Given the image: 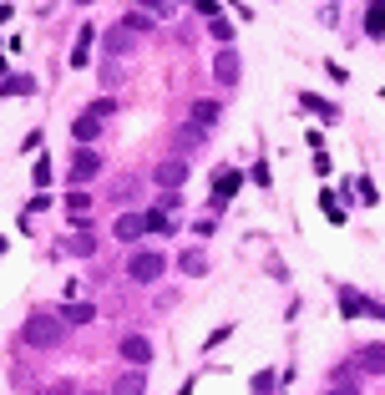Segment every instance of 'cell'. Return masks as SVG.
<instances>
[{
  "label": "cell",
  "instance_id": "obj_1",
  "mask_svg": "<svg viewBox=\"0 0 385 395\" xmlns=\"http://www.w3.org/2000/svg\"><path fill=\"white\" fill-rule=\"evenodd\" d=\"M21 340H25L31 350H56L61 340H66V324H61L56 309H36L31 320L21 324Z\"/></svg>",
  "mask_w": 385,
  "mask_h": 395
},
{
  "label": "cell",
  "instance_id": "obj_22",
  "mask_svg": "<svg viewBox=\"0 0 385 395\" xmlns=\"http://www.w3.org/2000/svg\"><path fill=\"white\" fill-rule=\"evenodd\" d=\"M86 112H92L97 122H107L112 112H117V101H112V97H97V101H92V107H86Z\"/></svg>",
  "mask_w": 385,
  "mask_h": 395
},
{
  "label": "cell",
  "instance_id": "obj_13",
  "mask_svg": "<svg viewBox=\"0 0 385 395\" xmlns=\"http://www.w3.org/2000/svg\"><path fill=\"white\" fill-rule=\"evenodd\" d=\"M340 314H345V320H360V314H365V294H360V289H340Z\"/></svg>",
  "mask_w": 385,
  "mask_h": 395
},
{
  "label": "cell",
  "instance_id": "obj_3",
  "mask_svg": "<svg viewBox=\"0 0 385 395\" xmlns=\"http://www.w3.org/2000/svg\"><path fill=\"white\" fill-rule=\"evenodd\" d=\"M117 355H122V360H127V365H147V360H152V345H147V340H142V335H122V345H117Z\"/></svg>",
  "mask_w": 385,
  "mask_h": 395
},
{
  "label": "cell",
  "instance_id": "obj_17",
  "mask_svg": "<svg viewBox=\"0 0 385 395\" xmlns=\"http://www.w3.org/2000/svg\"><path fill=\"white\" fill-rule=\"evenodd\" d=\"M142 228H147V233H173V218L162 208H152V213H142Z\"/></svg>",
  "mask_w": 385,
  "mask_h": 395
},
{
  "label": "cell",
  "instance_id": "obj_8",
  "mask_svg": "<svg viewBox=\"0 0 385 395\" xmlns=\"http://www.w3.org/2000/svg\"><path fill=\"white\" fill-rule=\"evenodd\" d=\"M188 177V157H168V162H158V183L162 188H177Z\"/></svg>",
  "mask_w": 385,
  "mask_h": 395
},
{
  "label": "cell",
  "instance_id": "obj_19",
  "mask_svg": "<svg viewBox=\"0 0 385 395\" xmlns=\"http://www.w3.org/2000/svg\"><path fill=\"white\" fill-rule=\"evenodd\" d=\"M0 92H5V97H25V92H36V81H31V76H10Z\"/></svg>",
  "mask_w": 385,
  "mask_h": 395
},
{
  "label": "cell",
  "instance_id": "obj_6",
  "mask_svg": "<svg viewBox=\"0 0 385 395\" xmlns=\"http://www.w3.org/2000/svg\"><path fill=\"white\" fill-rule=\"evenodd\" d=\"M238 188H243V173H238V168H223V173L213 177V203H228Z\"/></svg>",
  "mask_w": 385,
  "mask_h": 395
},
{
  "label": "cell",
  "instance_id": "obj_2",
  "mask_svg": "<svg viewBox=\"0 0 385 395\" xmlns=\"http://www.w3.org/2000/svg\"><path fill=\"white\" fill-rule=\"evenodd\" d=\"M162 269H168V259H162L158 249H142V253H132V264H127V274H132L137 284H152V279H162Z\"/></svg>",
  "mask_w": 385,
  "mask_h": 395
},
{
  "label": "cell",
  "instance_id": "obj_24",
  "mask_svg": "<svg viewBox=\"0 0 385 395\" xmlns=\"http://www.w3.org/2000/svg\"><path fill=\"white\" fill-rule=\"evenodd\" d=\"M112 395H142V375H127V380H122V385L112 390Z\"/></svg>",
  "mask_w": 385,
  "mask_h": 395
},
{
  "label": "cell",
  "instance_id": "obj_18",
  "mask_svg": "<svg viewBox=\"0 0 385 395\" xmlns=\"http://www.w3.org/2000/svg\"><path fill=\"white\" fill-rule=\"evenodd\" d=\"M122 31H152V16H147V10H127V16H122Z\"/></svg>",
  "mask_w": 385,
  "mask_h": 395
},
{
  "label": "cell",
  "instance_id": "obj_9",
  "mask_svg": "<svg viewBox=\"0 0 385 395\" xmlns=\"http://www.w3.org/2000/svg\"><path fill=\"white\" fill-rule=\"evenodd\" d=\"M61 324H66V329H76V324H92L97 320V309H92V304H61Z\"/></svg>",
  "mask_w": 385,
  "mask_h": 395
},
{
  "label": "cell",
  "instance_id": "obj_16",
  "mask_svg": "<svg viewBox=\"0 0 385 395\" xmlns=\"http://www.w3.org/2000/svg\"><path fill=\"white\" fill-rule=\"evenodd\" d=\"M218 112H223L218 101H198V107H192V127H198V132H208V127L218 122Z\"/></svg>",
  "mask_w": 385,
  "mask_h": 395
},
{
  "label": "cell",
  "instance_id": "obj_5",
  "mask_svg": "<svg viewBox=\"0 0 385 395\" xmlns=\"http://www.w3.org/2000/svg\"><path fill=\"white\" fill-rule=\"evenodd\" d=\"M97 173H101V157H97V152H76V157H71V183H76V188L92 183Z\"/></svg>",
  "mask_w": 385,
  "mask_h": 395
},
{
  "label": "cell",
  "instance_id": "obj_15",
  "mask_svg": "<svg viewBox=\"0 0 385 395\" xmlns=\"http://www.w3.org/2000/svg\"><path fill=\"white\" fill-rule=\"evenodd\" d=\"M360 370L385 375V345H365V350H360Z\"/></svg>",
  "mask_w": 385,
  "mask_h": 395
},
{
  "label": "cell",
  "instance_id": "obj_26",
  "mask_svg": "<svg viewBox=\"0 0 385 395\" xmlns=\"http://www.w3.org/2000/svg\"><path fill=\"white\" fill-rule=\"evenodd\" d=\"M31 177H36V188H46V183H51V162L41 157V162H36V168H31Z\"/></svg>",
  "mask_w": 385,
  "mask_h": 395
},
{
  "label": "cell",
  "instance_id": "obj_21",
  "mask_svg": "<svg viewBox=\"0 0 385 395\" xmlns=\"http://www.w3.org/2000/svg\"><path fill=\"white\" fill-rule=\"evenodd\" d=\"M208 36H213V41H223V46H228V41H234V25H228L223 16H213V25H208Z\"/></svg>",
  "mask_w": 385,
  "mask_h": 395
},
{
  "label": "cell",
  "instance_id": "obj_12",
  "mask_svg": "<svg viewBox=\"0 0 385 395\" xmlns=\"http://www.w3.org/2000/svg\"><path fill=\"white\" fill-rule=\"evenodd\" d=\"M365 36H370V41H380V36H385V0H370V10H365Z\"/></svg>",
  "mask_w": 385,
  "mask_h": 395
},
{
  "label": "cell",
  "instance_id": "obj_32",
  "mask_svg": "<svg viewBox=\"0 0 385 395\" xmlns=\"http://www.w3.org/2000/svg\"><path fill=\"white\" fill-rule=\"evenodd\" d=\"M0 253H5V238H0Z\"/></svg>",
  "mask_w": 385,
  "mask_h": 395
},
{
  "label": "cell",
  "instance_id": "obj_10",
  "mask_svg": "<svg viewBox=\"0 0 385 395\" xmlns=\"http://www.w3.org/2000/svg\"><path fill=\"white\" fill-rule=\"evenodd\" d=\"M213 76H218L223 86H234V81H238V56H234V51H218V61H213Z\"/></svg>",
  "mask_w": 385,
  "mask_h": 395
},
{
  "label": "cell",
  "instance_id": "obj_4",
  "mask_svg": "<svg viewBox=\"0 0 385 395\" xmlns=\"http://www.w3.org/2000/svg\"><path fill=\"white\" fill-rule=\"evenodd\" d=\"M112 233H117V244H137V238L147 233V228H142V213H117Z\"/></svg>",
  "mask_w": 385,
  "mask_h": 395
},
{
  "label": "cell",
  "instance_id": "obj_23",
  "mask_svg": "<svg viewBox=\"0 0 385 395\" xmlns=\"http://www.w3.org/2000/svg\"><path fill=\"white\" fill-rule=\"evenodd\" d=\"M319 208H325V213H330V218H335V223H345V208H340V203L330 198V193H319Z\"/></svg>",
  "mask_w": 385,
  "mask_h": 395
},
{
  "label": "cell",
  "instance_id": "obj_28",
  "mask_svg": "<svg viewBox=\"0 0 385 395\" xmlns=\"http://www.w3.org/2000/svg\"><path fill=\"white\" fill-rule=\"evenodd\" d=\"M269 390H274V375H269V370L253 375V395H269Z\"/></svg>",
  "mask_w": 385,
  "mask_h": 395
},
{
  "label": "cell",
  "instance_id": "obj_33",
  "mask_svg": "<svg viewBox=\"0 0 385 395\" xmlns=\"http://www.w3.org/2000/svg\"><path fill=\"white\" fill-rule=\"evenodd\" d=\"M0 71H5V56H0Z\"/></svg>",
  "mask_w": 385,
  "mask_h": 395
},
{
  "label": "cell",
  "instance_id": "obj_30",
  "mask_svg": "<svg viewBox=\"0 0 385 395\" xmlns=\"http://www.w3.org/2000/svg\"><path fill=\"white\" fill-rule=\"evenodd\" d=\"M192 5H198L203 16H218V0H192Z\"/></svg>",
  "mask_w": 385,
  "mask_h": 395
},
{
  "label": "cell",
  "instance_id": "obj_7",
  "mask_svg": "<svg viewBox=\"0 0 385 395\" xmlns=\"http://www.w3.org/2000/svg\"><path fill=\"white\" fill-rule=\"evenodd\" d=\"M92 41H97V25H82V36H76V46H71V66L76 71H86V61H92Z\"/></svg>",
  "mask_w": 385,
  "mask_h": 395
},
{
  "label": "cell",
  "instance_id": "obj_25",
  "mask_svg": "<svg viewBox=\"0 0 385 395\" xmlns=\"http://www.w3.org/2000/svg\"><path fill=\"white\" fill-rule=\"evenodd\" d=\"M355 198H365V203H375V183H370V177H355Z\"/></svg>",
  "mask_w": 385,
  "mask_h": 395
},
{
  "label": "cell",
  "instance_id": "obj_29",
  "mask_svg": "<svg viewBox=\"0 0 385 395\" xmlns=\"http://www.w3.org/2000/svg\"><path fill=\"white\" fill-rule=\"evenodd\" d=\"M325 395H360V390H355L350 380H340V385H335V390H325Z\"/></svg>",
  "mask_w": 385,
  "mask_h": 395
},
{
  "label": "cell",
  "instance_id": "obj_11",
  "mask_svg": "<svg viewBox=\"0 0 385 395\" xmlns=\"http://www.w3.org/2000/svg\"><path fill=\"white\" fill-rule=\"evenodd\" d=\"M299 101L314 112L319 122H335V117H340V107H335V101H325V97H314V92H299Z\"/></svg>",
  "mask_w": 385,
  "mask_h": 395
},
{
  "label": "cell",
  "instance_id": "obj_20",
  "mask_svg": "<svg viewBox=\"0 0 385 395\" xmlns=\"http://www.w3.org/2000/svg\"><path fill=\"white\" fill-rule=\"evenodd\" d=\"M177 269L183 274H203V249H188L183 259H177Z\"/></svg>",
  "mask_w": 385,
  "mask_h": 395
},
{
  "label": "cell",
  "instance_id": "obj_31",
  "mask_svg": "<svg viewBox=\"0 0 385 395\" xmlns=\"http://www.w3.org/2000/svg\"><path fill=\"white\" fill-rule=\"evenodd\" d=\"M173 5H177V0H147V10H162V16H168Z\"/></svg>",
  "mask_w": 385,
  "mask_h": 395
},
{
  "label": "cell",
  "instance_id": "obj_14",
  "mask_svg": "<svg viewBox=\"0 0 385 395\" xmlns=\"http://www.w3.org/2000/svg\"><path fill=\"white\" fill-rule=\"evenodd\" d=\"M97 132H101V122L92 117V112H82V117L71 122V137H76V142H97Z\"/></svg>",
  "mask_w": 385,
  "mask_h": 395
},
{
  "label": "cell",
  "instance_id": "obj_27",
  "mask_svg": "<svg viewBox=\"0 0 385 395\" xmlns=\"http://www.w3.org/2000/svg\"><path fill=\"white\" fill-rule=\"evenodd\" d=\"M66 208H71V213H86V208H92V198H86V193H71Z\"/></svg>",
  "mask_w": 385,
  "mask_h": 395
}]
</instances>
